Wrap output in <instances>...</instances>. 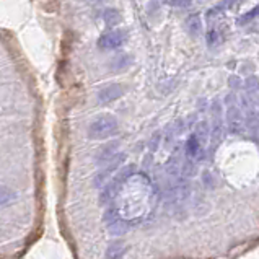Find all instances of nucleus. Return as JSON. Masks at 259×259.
<instances>
[{"instance_id": "obj_15", "label": "nucleus", "mask_w": 259, "mask_h": 259, "mask_svg": "<svg viewBox=\"0 0 259 259\" xmlns=\"http://www.w3.org/2000/svg\"><path fill=\"white\" fill-rule=\"evenodd\" d=\"M105 20H106L108 25H117L121 21V15L117 13V10H106Z\"/></svg>"}, {"instance_id": "obj_7", "label": "nucleus", "mask_w": 259, "mask_h": 259, "mask_svg": "<svg viewBox=\"0 0 259 259\" xmlns=\"http://www.w3.org/2000/svg\"><path fill=\"white\" fill-rule=\"evenodd\" d=\"M201 153H202V145L199 144L197 139L191 134V137L188 139V142H186V155L189 157V160L194 161L196 158H202Z\"/></svg>"}, {"instance_id": "obj_16", "label": "nucleus", "mask_w": 259, "mask_h": 259, "mask_svg": "<svg viewBox=\"0 0 259 259\" xmlns=\"http://www.w3.org/2000/svg\"><path fill=\"white\" fill-rule=\"evenodd\" d=\"M245 85H246L248 90H251V92H254L256 88H257V82H256V78H248L246 82H245Z\"/></svg>"}, {"instance_id": "obj_8", "label": "nucleus", "mask_w": 259, "mask_h": 259, "mask_svg": "<svg viewBox=\"0 0 259 259\" xmlns=\"http://www.w3.org/2000/svg\"><path fill=\"white\" fill-rule=\"evenodd\" d=\"M194 136L197 139V142L201 145H205L207 142H209V137H210V129H209V124H207L205 121H201L197 122L196 129H194Z\"/></svg>"}, {"instance_id": "obj_14", "label": "nucleus", "mask_w": 259, "mask_h": 259, "mask_svg": "<svg viewBox=\"0 0 259 259\" xmlns=\"http://www.w3.org/2000/svg\"><path fill=\"white\" fill-rule=\"evenodd\" d=\"M181 175L183 176H194L196 175V165L192 160H186L184 163L181 165Z\"/></svg>"}, {"instance_id": "obj_1", "label": "nucleus", "mask_w": 259, "mask_h": 259, "mask_svg": "<svg viewBox=\"0 0 259 259\" xmlns=\"http://www.w3.org/2000/svg\"><path fill=\"white\" fill-rule=\"evenodd\" d=\"M117 129H119V124L117 119L111 114H103L100 117H96L92 124L88 125V136L95 140H103L108 139L111 136H114Z\"/></svg>"}, {"instance_id": "obj_17", "label": "nucleus", "mask_w": 259, "mask_h": 259, "mask_svg": "<svg viewBox=\"0 0 259 259\" xmlns=\"http://www.w3.org/2000/svg\"><path fill=\"white\" fill-rule=\"evenodd\" d=\"M171 7H192V2H168Z\"/></svg>"}, {"instance_id": "obj_10", "label": "nucleus", "mask_w": 259, "mask_h": 259, "mask_svg": "<svg viewBox=\"0 0 259 259\" xmlns=\"http://www.w3.org/2000/svg\"><path fill=\"white\" fill-rule=\"evenodd\" d=\"M186 29L191 36H197L202 31V21L199 15H191V17L186 20Z\"/></svg>"}, {"instance_id": "obj_2", "label": "nucleus", "mask_w": 259, "mask_h": 259, "mask_svg": "<svg viewBox=\"0 0 259 259\" xmlns=\"http://www.w3.org/2000/svg\"><path fill=\"white\" fill-rule=\"evenodd\" d=\"M227 125H228V131H230V134H243V131L246 129L245 125V117L241 114V109L236 106V105H232L227 111Z\"/></svg>"}, {"instance_id": "obj_11", "label": "nucleus", "mask_w": 259, "mask_h": 259, "mask_svg": "<svg viewBox=\"0 0 259 259\" xmlns=\"http://www.w3.org/2000/svg\"><path fill=\"white\" fill-rule=\"evenodd\" d=\"M245 125L253 134H257L259 131V113L254 109H248L246 117H245Z\"/></svg>"}, {"instance_id": "obj_12", "label": "nucleus", "mask_w": 259, "mask_h": 259, "mask_svg": "<svg viewBox=\"0 0 259 259\" xmlns=\"http://www.w3.org/2000/svg\"><path fill=\"white\" fill-rule=\"evenodd\" d=\"M17 201V192L9 186H0V205H10Z\"/></svg>"}, {"instance_id": "obj_6", "label": "nucleus", "mask_w": 259, "mask_h": 259, "mask_svg": "<svg viewBox=\"0 0 259 259\" xmlns=\"http://www.w3.org/2000/svg\"><path fill=\"white\" fill-rule=\"evenodd\" d=\"M117 144H109L98 152V163L100 165H111L117 158Z\"/></svg>"}, {"instance_id": "obj_5", "label": "nucleus", "mask_w": 259, "mask_h": 259, "mask_svg": "<svg viewBox=\"0 0 259 259\" xmlns=\"http://www.w3.org/2000/svg\"><path fill=\"white\" fill-rule=\"evenodd\" d=\"M122 95H124V87L113 83V85H108V87L103 88V90H100L98 101L103 103V105H106V103H111V101H114L117 98H121Z\"/></svg>"}, {"instance_id": "obj_9", "label": "nucleus", "mask_w": 259, "mask_h": 259, "mask_svg": "<svg viewBox=\"0 0 259 259\" xmlns=\"http://www.w3.org/2000/svg\"><path fill=\"white\" fill-rule=\"evenodd\" d=\"M125 245L121 241H114V243H111V245L108 246L106 249V257L108 259H121L122 254L125 253Z\"/></svg>"}, {"instance_id": "obj_13", "label": "nucleus", "mask_w": 259, "mask_h": 259, "mask_svg": "<svg viewBox=\"0 0 259 259\" xmlns=\"http://www.w3.org/2000/svg\"><path fill=\"white\" fill-rule=\"evenodd\" d=\"M257 17H259V5L256 7V9L249 10L248 13H245L241 18H238V21H236V23H238L240 26H243V25H248V23H251V21H253L254 18H257Z\"/></svg>"}, {"instance_id": "obj_4", "label": "nucleus", "mask_w": 259, "mask_h": 259, "mask_svg": "<svg viewBox=\"0 0 259 259\" xmlns=\"http://www.w3.org/2000/svg\"><path fill=\"white\" fill-rule=\"evenodd\" d=\"M105 222H106L108 230L113 235H121V233H124L125 230H127V227H129V224L119 215V213L116 212L114 207H111V209L106 212Z\"/></svg>"}, {"instance_id": "obj_3", "label": "nucleus", "mask_w": 259, "mask_h": 259, "mask_svg": "<svg viewBox=\"0 0 259 259\" xmlns=\"http://www.w3.org/2000/svg\"><path fill=\"white\" fill-rule=\"evenodd\" d=\"M125 31H122V29H113V31H108L101 36V38L98 39V46L101 49H117L121 48L122 44L125 42Z\"/></svg>"}]
</instances>
